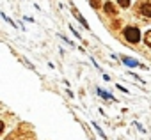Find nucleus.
I'll list each match as a JSON object with an SVG mask.
<instances>
[{"label": "nucleus", "instance_id": "nucleus-4", "mask_svg": "<svg viewBox=\"0 0 151 140\" xmlns=\"http://www.w3.org/2000/svg\"><path fill=\"white\" fill-rule=\"evenodd\" d=\"M103 9H105V13H107L109 16H114V14H116V7H114L112 2H107V4L103 6Z\"/></svg>", "mask_w": 151, "mask_h": 140}, {"label": "nucleus", "instance_id": "nucleus-9", "mask_svg": "<svg viewBox=\"0 0 151 140\" xmlns=\"http://www.w3.org/2000/svg\"><path fill=\"white\" fill-rule=\"evenodd\" d=\"M93 126H94V128H96V131H98V133H100V135H101V136H103V138H105V133H103V131H101V128H100V126H98V124H96V122H93Z\"/></svg>", "mask_w": 151, "mask_h": 140}, {"label": "nucleus", "instance_id": "nucleus-1", "mask_svg": "<svg viewBox=\"0 0 151 140\" xmlns=\"http://www.w3.org/2000/svg\"><path fill=\"white\" fill-rule=\"evenodd\" d=\"M124 37H126V41H130L132 44H135V43L140 41V30L137 27H126L124 29Z\"/></svg>", "mask_w": 151, "mask_h": 140}, {"label": "nucleus", "instance_id": "nucleus-6", "mask_svg": "<svg viewBox=\"0 0 151 140\" xmlns=\"http://www.w3.org/2000/svg\"><path fill=\"white\" fill-rule=\"evenodd\" d=\"M98 94H100L103 99H107V101H110V99H112V94H110V92H107V91H103V89H100V87H98Z\"/></svg>", "mask_w": 151, "mask_h": 140}, {"label": "nucleus", "instance_id": "nucleus-10", "mask_svg": "<svg viewBox=\"0 0 151 140\" xmlns=\"http://www.w3.org/2000/svg\"><path fill=\"white\" fill-rule=\"evenodd\" d=\"M119 6L121 7H128L130 6V0H119Z\"/></svg>", "mask_w": 151, "mask_h": 140}, {"label": "nucleus", "instance_id": "nucleus-5", "mask_svg": "<svg viewBox=\"0 0 151 140\" xmlns=\"http://www.w3.org/2000/svg\"><path fill=\"white\" fill-rule=\"evenodd\" d=\"M123 62H124L126 66H130V67H137V66H139V62H137L135 59H130V57H123Z\"/></svg>", "mask_w": 151, "mask_h": 140}, {"label": "nucleus", "instance_id": "nucleus-8", "mask_svg": "<svg viewBox=\"0 0 151 140\" xmlns=\"http://www.w3.org/2000/svg\"><path fill=\"white\" fill-rule=\"evenodd\" d=\"M89 2H91V7L93 9H100V6H101L100 0H89Z\"/></svg>", "mask_w": 151, "mask_h": 140}, {"label": "nucleus", "instance_id": "nucleus-2", "mask_svg": "<svg viewBox=\"0 0 151 140\" xmlns=\"http://www.w3.org/2000/svg\"><path fill=\"white\" fill-rule=\"evenodd\" d=\"M137 11H139L142 16L151 18V4H149V2H140V4H139V7H137Z\"/></svg>", "mask_w": 151, "mask_h": 140}, {"label": "nucleus", "instance_id": "nucleus-7", "mask_svg": "<svg viewBox=\"0 0 151 140\" xmlns=\"http://www.w3.org/2000/svg\"><path fill=\"white\" fill-rule=\"evenodd\" d=\"M144 43H146V46L151 48V30H147V32L144 34Z\"/></svg>", "mask_w": 151, "mask_h": 140}, {"label": "nucleus", "instance_id": "nucleus-3", "mask_svg": "<svg viewBox=\"0 0 151 140\" xmlns=\"http://www.w3.org/2000/svg\"><path fill=\"white\" fill-rule=\"evenodd\" d=\"M69 7H71V11H73L75 18H77V20H78V21H80V23H82V25H84L86 29H89V23H87V21H86V18H84V16L80 14V11H78L77 7H75V4H71V2H69Z\"/></svg>", "mask_w": 151, "mask_h": 140}]
</instances>
